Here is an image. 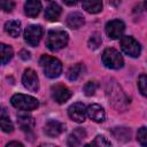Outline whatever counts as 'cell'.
<instances>
[{
    "label": "cell",
    "instance_id": "obj_19",
    "mask_svg": "<svg viewBox=\"0 0 147 147\" xmlns=\"http://www.w3.org/2000/svg\"><path fill=\"white\" fill-rule=\"evenodd\" d=\"M5 31L13 38H16L21 33V22L17 20H11L6 22L5 24Z\"/></svg>",
    "mask_w": 147,
    "mask_h": 147
},
{
    "label": "cell",
    "instance_id": "obj_8",
    "mask_svg": "<svg viewBox=\"0 0 147 147\" xmlns=\"http://www.w3.org/2000/svg\"><path fill=\"white\" fill-rule=\"evenodd\" d=\"M22 83L25 88L31 92H37L39 90V79L33 69H26L22 76Z\"/></svg>",
    "mask_w": 147,
    "mask_h": 147
},
{
    "label": "cell",
    "instance_id": "obj_17",
    "mask_svg": "<svg viewBox=\"0 0 147 147\" xmlns=\"http://www.w3.org/2000/svg\"><path fill=\"white\" fill-rule=\"evenodd\" d=\"M17 124L23 131H31L34 126V119L28 114H20L17 115Z\"/></svg>",
    "mask_w": 147,
    "mask_h": 147
},
{
    "label": "cell",
    "instance_id": "obj_33",
    "mask_svg": "<svg viewBox=\"0 0 147 147\" xmlns=\"http://www.w3.org/2000/svg\"><path fill=\"white\" fill-rule=\"evenodd\" d=\"M78 1H79V0H63V2H64L65 5H68V6H74V5H76Z\"/></svg>",
    "mask_w": 147,
    "mask_h": 147
},
{
    "label": "cell",
    "instance_id": "obj_3",
    "mask_svg": "<svg viewBox=\"0 0 147 147\" xmlns=\"http://www.w3.org/2000/svg\"><path fill=\"white\" fill-rule=\"evenodd\" d=\"M10 103L20 109V110H24V111H29V110H33L36 108H38L39 102L36 98L31 96V95H26V94H15L11 96L10 99Z\"/></svg>",
    "mask_w": 147,
    "mask_h": 147
},
{
    "label": "cell",
    "instance_id": "obj_28",
    "mask_svg": "<svg viewBox=\"0 0 147 147\" xmlns=\"http://www.w3.org/2000/svg\"><path fill=\"white\" fill-rule=\"evenodd\" d=\"M125 130H126L125 127H116V129L113 131V133H114V136H115V138H116L117 140H123L122 138H125V140H130V133L123 134V132H124Z\"/></svg>",
    "mask_w": 147,
    "mask_h": 147
},
{
    "label": "cell",
    "instance_id": "obj_32",
    "mask_svg": "<svg viewBox=\"0 0 147 147\" xmlns=\"http://www.w3.org/2000/svg\"><path fill=\"white\" fill-rule=\"evenodd\" d=\"M108 3L113 7H118L121 3V0H108Z\"/></svg>",
    "mask_w": 147,
    "mask_h": 147
},
{
    "label": "cell",
    "instance_id": "obj_6",
    "mask_svg": "<svg viewBox=\"0 0 147 147\" xmlns=\"http://www.w3.org/2000/svg\"><path fill=\"white\" fill-rule=\"evenodd\" d=\"M41 37H42V28L40 25L31 24L26 26L24 31V40L26 44H29L32 47H36L38 46Z\"/></svg>",
    "mask_w": 147,
    "mask_h": 147
},
{
    "label": "cell",
    "instance_id": "obj_35",
    "mask_svg": "<svg viewBox=\"0 0 147 147\" xmlns=\"http://www.w3.org/2000/svg\"><path fill=\"white\" fill-rule=\"evenodd\" d=\"M48 1H53V0H48Z\"/></svg>",
    "mask_w": 147,
    "mask_h": 147
},
{
    "label": "cell",
    "instance_id": "obj_25",
    "mask_svg": "<svg viewBox=\"0 0 147 147\" xmlns=\"http://www.w3.org/2000/svg\"><path fill=\"white\" fill-rule=\"evenodd\" d=\"M110 141H108L103 136H96L93 141L87 144L86 146H98V147H103V146H110Z\"/></svg>",
    "mask_w": 147,
    "mask_h": 147
},
{
    "label": "cell",
    "instance_id": "obj_20",
    "mask_svg": "<svg viewBox=\"0 0 147 147\" xmlns=\"http://www.w3.org/2000/svg\"><path fill=\"white\" fill-rule=\"evenodd\" d=\"M0 126H1V130H2L3 132H7V133L13 132V130H14V125H13V123H11L9 116L7 115L6 109H2V110H1V115H0Z\"/></svg>",
    "mask_w": 147,
    "mask_h": 147
},
{
    "label": "cell",
    "instance_id": "obj_14",
    "mask_svg": "<svg viewBox=\"0 0 147 147\" xmlns=\"http://www.w3.org/2000/svg\"><path fill=\"white\" fill-rule=\"evenodd\" d=\"M84 23H85V20L80 13H71L67 17V25L70 29L77 30V29L82 28L84 25Z\"/></svg>",
    "mask_w": 147,
    "mask_h": 147
},
{
    "label": "cell",
    "instance_id": "obj_29",
    "mask_svg": "<svg viewBox=\"0 0 147 147\" xmlns=\"http://www.w3.org/2000/svg\"><path fill=\"white\" fill-rule=\"evenodd\" d=\"M15 7V3L13 0H1V8L6 13H10Z\"/></svg>",
    "mask_w": 147,
    "mask_h": 147
},
{
    "label": "cell",
    "instance_id": "obj_16",
    "mask_svg": "<svg viewBox=\"0 0 147 147\" xmlns=\"http://www.w3.org/2000/svg\"><path fill=\"white\" fill-rule=\"evenodd\" d=\"M61 11H62V9H61V7L57 3L51 2L47 6L46 10H45V17H46L47 21H51V22L57 21L60 15H61Z\"/></svg>",
    "mask_w": 147,
    "mask_h": 147
},
{
    "label": "cell",
    "instance_id": "obj_27",
    "mask_svg": "<svg viewBox=\"0 0 147 147\" xmlns=\"http://www.w3.org/2000/svg\"><path fill=\"white\" fill-rule=\"evenodd\" d=\"M137 140L141 146H147V127L142 126L137 132Z\"/></svg>",
    "mask_w": 147,
    "mask_h": 147
},
{
    "label": "cell",
    "instance_id": "obj_23",
    "mask_svg": "<svg viewBox=\"0 0 147 147\" xmlns=\"http://www.w3.org/2000/svg\"><path fill=\"white\" fill-rule=\"evenodd\" d=\"M101 44H102V38H101V34L98 33V32L92 33L88 41H87V45H88L90 49H96V48H99V46Z\"/></svg>",
    "mask_w": 147,
    "mask_h": 147
},
{
    "label": "cell",
    "instance_id": "obj_9",
    "mask_svg": "<svg viewBox=\"0 0 147 147\" xmlns=\"http://www.w3.org/2000/svg\"><path fill=\"white\" fill-rule=\"evenodd\" d=\"M51 95H52L53 100L56 101L57 103H64L71 98V92L67 86H64L62 84H56V85L52 86Z\"/></svg>",
    "mask_w": 147,
    "mask_h": 147
},
{
    "label": "cell",
    "instance_id": "obj_4",
    "mask_svg": "<svg viewBox=\"0 0 147 147\" xmlns=\"http://www.w3.org/2000/svg\"><path fill=\"white\" fill-rule=\"evenodd\" d=\"M102 63L109 68V69H114V70H118L124 65V60L123 56L119 54V52H117L114 48H107L103 51L102 56H101Z\"/></svg>",
    "mask_w": 147,
    "mask_h": 147
},
{
    "label": "cell",
    "instance_id": "obj_13",
    "mask_svg": "<svg viewBox=\"0 0 147 147\" xmlns=\"http://www.w3.org/2000/svg\"><path fill=\"white\" fill-rule=\"evenodd\" d=\"M41 10L40 0H26L24 3V13L29 17H36Z\"/></svg>",
    "mask_w": 147,
    "mask_h": 147
},
{
    "label": "cell",
    "instance_id": "obj_1",
    "mask_svg": "<svg viewBox=\"0 0 147 147\" xmlns=\"http://www.w3.org/2000/svg\"><path fill=\"white\" fill-rule=\"evenodd\" d=\"M39 64L42 68V71L48 78H57L62 72V63L49 55H42L39 60Z\"/></svg>",
    "mask_w": 147,
    "mask_h": 147
},
{
    "label": "cell",
    "instance_id": "obj_21",
    "mask_svg": "<svg viewBox=\"0 0 147 147\" xmlns=\"http://www.w3.org/2000/svg\"><path fill=\"white\" fill-rule=\"evenodd\" d=\"M84 70V67L82 65V63H77V64H74L69 68L68 72H67V77L69 80L74 82V80H77L79 78V76L82 75Z\"/></svg>",
    "mask_w": 147,
    "mask_h": 147
},
{
    "label": "cell",
    "instance_id": "obj_5",
    "mask_svg": "<svg viewBox=\"0 0 147 147\" xmlns=\"http://www.w3.org/2000/svg\"><path fill=\"white\" fill-rule=\"evenodd\" d=\"M121 48L126 55L131 57H138L141 52L140 44L131 36H124L121 38Z\"/></svg>",
    "mask_w": 147,
    "mask_h": 147
},
{
    "label": "cell",
    "instance_id": "obj_34",
    "mask_svg": "<svg viewBox=\"0 0 147 147\" xmlns=\"http://www.w3.org/2000/svg\"><path fill=\"white\" fill-rule=\"evenodd\" d=\"M146 8H147V0H146Z\"/></svg>",
    "mask_w": 147,
    "mask_h": 147
},
{
    "label": "cell",
    "instance_id": "obj_18",
    "mask_svg": "<svg viewBox=\"0 0 147 147\" xmlns=\"http://www.w3.org/2000/svg\"><path fill=\"white\" fill-rule=\"evenodd\" d=\"M83 8L90 14H96L102 10V0H83Z\"/></svg>",
    "mask_w": 147,
    "mask_h": 147
},
{
    "label": "cell",
    "instance_id": "obj_22",
    "mask_svg": "<svg viewBox=\"0 0 147 147\" xmlns=\"http://www.w3.org/2000/svg\"><path fill=\"white\" fill-rule=\"evenodd\" d=\"M0 49H1V63L2 64H6L8 63L13 55H14V52H13V48L6 44H1L0 45Z\"/></svg>",
    "mask_w": 147,
    "mask_h": 147
},
{
    "label": "cell",
    "instance_id": "obj_26",
    "mask_svg": "<svg viewBox=\"0 0 147 147\" xmlns=\"http://www.w3.org/2000/svg\"><path fill=\"white\" fill-rule=\"evenodd\" d=\"M96 88H98V84L95 82L90 80L84 85V88H83L84 90V94L87 95V96H92V95H94Z\"/></svg>",
    "mask_w": 147,
    "mask_h": 147
},
{
    "label": "cell",
    "instance_id": "obj_2",
    "mask_svg": "<svg viewBox=\"0 0 147 147\" xmlns=\"http://www.w3.org/2000/svg\"><path fill=\"white\" fill-rule=\"evenodd\" d=\"M69 37L64 30H51L46 37V46L48 49L56 52L65 47L68 44Z\"/></svg>",
    "mask_w": 147,
    "mask_h": 147
},
{
    "label": "cell",
    "instance_id": "obj_12",
    "mask_svg": "<svg viewBox=\"0 0 147 147\" xmlns=\"http://www.w3.org/2000/svg\"><path fill=\"white\" fill-rule=\"evenodd\" d=\"M87 116L90 119L96 123H101L105 121V117H106L105 109L98 103H92L87 107Z\"/></svg>",
    "mask_w": 147,
    "mask_h": 147
},
{
    "label": "cell",
    "instance_id": "obj_31",
    "mask_svg": "<svg viewBox=\"0 0 147 147\" xmlns=\"http://www.w3.org/2000/svg\"><path fill=\"white\" fill-rule=\"evenodd\" d=\"M11 146H18V147H23V144L18 142V141H10L6 145V147H11Z\"/></svg>",
    "mask_w": 147,
    "mask_h": 147
},
{
    "label": "cell",
    "instance_id": "obj_10",
    "mask_svg": "<svg viewBox=\"0 0 147 147\" xmlns=\"http://www.w3.org/2000/svg\"><path fill=\"white\" fill-rule=\"evenodd\" d=\"M125 30V24L121 20H113L109 21L106 25V33L110 39H118L122 37Z\"/></svg>",
    "mask_w": 147,
    "mask_h": 147
},
{
    "label": "cell",
    "instance_id": "obj_30",
    "mask_svg": "<svg viewBox=\"0 0 147 147\" xmlns=\"http://www.w3.org/2000/svg\"><path fill=\"white\" fill-rule=\"evenodd\" d=\"M20 56H21V59L22 60H29L31 56H30V53L28 52V51H25V49H22L21 52H20Z\"/></svg>",
    "mask_w": 147,
    "mask_h": 147
},
{
    "label": "cell",
    "instance_id": "obj_15",
    "mask_svg": "<svg viewBox=\"0 0 147 147\" xmlns=\"http://www.w3.org/2000/svg\"><path fill=\"white\" fill-rule=\"evenodd\" d=\"M85 137H86L85 130L82 129V127H77V129L74 130V131L70 133V136L68 137V145H69V146H72V147L79 146Z\"/></svg>",
    "mask_w": 147,
    "mask_h": 147
},
{
    "label": "cell",
    "instance_id": "obj_7",
    "mask_svg": "<svg viewBox=\"0 0 147 147\" xmlns=\"http://www.w3.org/2000/svg\"><path fill=\"white\" fill-rule=\"evenodd\" d=\"M68 114L69 117L77 123H83L87 116V108L85 107L84 103L82 102H76L74 105H71L68 109Z\"/></svg>",
    "mask_w": 147,
    "mask_h": 147
},
{
    "label": "cell",
    "instance_id": "obj_11",
    "mask_svg": "<svg viewBox=\"0 0 147 147\" xmlns=\"http://www.w3.org/2000/svg\"><path fill=\"white\" fill-rule=\"evenodd\" d=\"M64 131V125L55 119L48 121L44 126V132L48 137H57Z\"/></svg>",
    "mask_w": 147,
    "mask_h": 147
},
{
    "label": "cell",
    "instance_id": "obj_24",
    "mask_svg": "<svg viewBox=\"0 0 147 147\" xmlns=\"http://www.w3.org/2000/svg\"><path fill=\"white\" fill-rule=\"evenodd\" d=\"M138 87L140 93L147 98V75L146 74H141L138 78Z\"/></svg>",
    "mask_w": 147,
    "mask_h": 147
}]
</instances>
